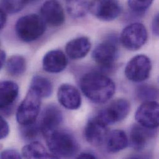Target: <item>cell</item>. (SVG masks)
<instances>
[{"mask_svg": "<svg viewBox=\"0 0 159 159\" xmlns=\"http://www.w3.org/2000/svg\"><path fill=\"white\" fill-rule=\"evenodd\" d=\"M80 86L85 97L95 103L108 101L113 96L116 89L112 80L98 72L85 75L80 80Z\"/></svg>", "mask_w": 159, "mask_h": 159, "instance_id": "1", "label": "cell"}, {"mask_svg": "<svg viewBox=\"0 0 159 159\" xmlns=\"http://www.w3.org/2000/svg\"><path fill=\"white\" fill-rule=\"evenodd\" d=\"M19 94V87L10 80L0 81V110L5 111L12 108Z\"/></svg>", "mask_w": 159, "mask_h": 159, "instance_id": "16", "label": "cell"}, {"mask_svg": "<svg viewBox=\"0 0 159 159\" xmlns=\"http://www.w3.org/2000/svg\"><path fill=\"white\" fill-rule=\"evenodd\" d=\"M154 129L147 128L140 125H134L131 129L129 135L131 147L138 151L143 150L149 139L153 137Z\"/></svg>", "mask_w": 159, "mask_h": 159, "instance_id": "17", "label": "cell"}, {"mask_svg": "<svg viewBox=\"0 0 159 159\" xmlns=\"http://www.w3.org/2000/svg\"><path fill=\"white\" fill-rule=\"evenodd\" d=\"M15 29L20 40L31 42L43 35L46 30V23L40 16L30 14L19 18L16 24Z\"/></svg>", "mask_w": 159, "mask_h": 159, "instance_id": "3", "label": "cell"}, {"mask_svg": "<svg viewBox=\"0 0 159 159\" xmlns=\"http://www.w3.org/2000/svg\"><path fill=\"white\" fill-rule=\"evenodd\" d=\"M66 9L73 18L84 17L89 11V2L87 0H66Z\"/></svg>", "mask_w": 159, "mask_h": 159, "instance_id": "22", "label": "cell"}, {"mask_svg": "<svg viewBox=\"0 0 159 159\" xmlns=\"http://www.w3.org/2000/svg\"><path fill=\"white\" fill-rule=\"evenodd\" d=\"M35 1H37V0H23L25 5H27V4H29V3H32V2H33Z\"/></svg>", "mask_w": 159, "mask_h": 159, "instance_id": "34", "label": "cell"}, {"mask_svg": "<svg viewBox=\"0 0 159 159\" xmlns=\"http://www.w3.org/2000/svg\"><path fill=\"white\" fill-rule=\"evenodd\" d=\"M40 16L45 23L53 27L61 25L65 20L64 9L57 0H48L42 6Z\"/></svg>", "mask_w": 159, "mask_h": 159, "instance_id": "13", "label": "cell"}, {"mask_svg": "<svg viewBox=\"0 0 159 159\" xmlns=\"http://www.w3.org/2000/svg\"><path fill=\"white\" fill-rule=\"evenodd\" d=\"M153 0H128V6L131 9L137 13L146 11L152 3Z\"/></svg>", "mask_w": 159, "mask_h": 159, "instance_id": "27", "label": "cell"}, {"mask_svg": "<svg viewBox=\"0 0 159 159\" xmlns=\"http://www.w3.org/2000/svg\"><path fill=\"white\" fill-rule=\"evenodd\" d=\"M6 20H7L6 13L3 10L0 9V30L4 27L6 23Z\"/></svg>", "mask_w": 159, "mask_h": 159, "instance_id": "30", "label": "cell"}, {"mask_svg": "<svg viewBox=\"0 0 159 159\" xmlns=\"http://www.w3.org/2000/svg\"><path fill=\"white\" fill-rule=\"evenodd\" d=\"M22 157L25 159H54L57 158L50 154L42 144L38 142H32L25 146L22 149Z\"/></svg>", "mask_w": 159, "mask_h": 159, "instance_id": "20", "label": "cell"}, {"mask_svg": "<svg viewBox=\"0 0 159 159\" xmlns=\"http://www.w3.org/2000/svg\"><path fill=\"white\" fill-rule=\"evenodd\" d=\"M60 103L68 110H77L82 103V98L80 91L75 86L64 84L61 85L57 93Z\"/></svg>", "mask_w": 159, "mask_h": 159, "instance_id": "14", "label": "cell"}, {"mask_svg": "<svg viewBox=\"0 0 159 159\" xmlns=\"http://www.w3.org/2000/svg\"><path fill=\"white\" fill-rule=\"evenodd\" d=\"M108 133V126L95 116L87 123L84 129V136L89 144L100 146L105 143Z\"/></svg>", "mask_w": 159, "mask_h": 159, "instance_id": "12", "label": "cell"}, {"mask_svg": "<svg viewBox=\"0 0 159 159\" xmlns=\"http://www.w3.org/2000/svg\"><path fill=\"white\" fill-rule=\"evenodd\" d=\"M137 95L141 100L150 101L157 98L158 92L156 89L152 86L144 85L140 86L138 89Z\"/></svg>", "mask_w": 159, "mask_h": 159, "instance_id": "26", "label": "cell"}, {"mask_svg": "<svg viewBox=\"0 0 159 159\" xmlns=\"http://www.w3.org/2000/svg\"><path fill=\"white\" fill-rule=\"evenodd\" d=\"M130 110L129 102L124 98L113 101L96 116L107 126L124 120Z\"/></svg>", "mask_w": 159, "mask_h": 159, "instance_id": "7", "label": "cell"}, {"mask_svg": "<svg viewBox=\"0 0 159 159\" xmlns=\"http://www.w3.org/2000/svg\"><path fill=\"white\" fill-rule=\"evenodd\" d=\"M39 124L36 121L27 125H21L20 132L22 138L27 141H32L35 139L40 132Z\"/></svg>", "mask_w": 159, "mask_h": 159, "instance_id": "24", "label": "cell"}, {"mask_svg": "<svg viewBox=\"0 0 159 159\" xmlns=\"http://www.w3.org/2000/svg\"><path fill=\"white\" fill-rule=\"evenodd\" d=\"M152 70L149 58L144 55L133 57L127 64L125 73L126 78L133 82H140L147 80Z\"/></svg>", "mask_w": 159, "mask_h": 159, "instance_id": "6", "label": "cell"}, {"mask_svg": "<svg viewBox=\"0 0 159 159\" xmlns=\"http://www.w3.org/2000/svg\"><path fill=\"white\" fill-rule=\"evenodd\" d=\"M77 159H96L97 157H95V156L94 154H93L91 152H82L77 157H76Z\"/></svg>", "mask_w": 159, "mask_h": 159, "instance_id": "32", "label": "cell"}, {"mask_svg": "<svg viewBox=\"0 0 159 159\" xmlns=\"http://www.w3.org/2000/svg\"><path fill=\"white\" fill-rule=\"evenodd\" d=\"M93 61L103 68H110L118 57V47L111 41L106 40L98 44L92 52Z\"/></svg>", "mask_w": 159, "mask_h": 159, "instance_id": "9", "label": "cell"}, {"mask_svg": "<svg viewBox=\"0 0 159 159\" xmlns=\"http://www.w3.org/2000/svg\"><path fill=\"white\" fill-rule=\"evenodd\" d=\"M45 138L52 154L57 158H71L78 154V143L70 133L57 129Z\"/></svg>", "mask_w": 159, "mask_h": 159, "instance_id": "2", "label": "cell"}, {"mask_svg": "<svg viewBox=\"0 0 159 159\" xmlns=\"http://www.w3.org/2000/svg\"><path fill=\"white\" fill-rule=\"evenodd\" d=\"M105 143L108 152L116 153L128 146V139L123 131L115 129L108 133Z\"/></svg>", "mask_w": 159, "mask_h": 159, "instance_id": "19", "label": "cell"}, {"mask_svg": "<svg viewBox=\"0 0 159 159\" xmlns=\"http://www.w3.org/2000/svg\"><path fill=\"white\" fill-rule=\"evenodd\" d=\"M63 121V115L60 108L55 105H49L44 108L39 123L40 131L45 137L58 129Z\"/></svg>", "mask_w": 159, "mask_h": 159, "instance_id": "11", "label": "cell"}, {"mask_svg": "<svg viewBox=\"0 0 159 159\" xmlns=\"http://www.w3.org/2000/svg\"><path fill=\"white\" fill-rule=\"evenodd\" d=\"M6 68L7 72L11 76H20L25 71V60L20 55H12L7 61Z\"/></svg>", "mask_w": 159, "mask_h": 159, "instance_id": "23", "label": "cell"}, {"mask_svg": "<svg viewBox=\"0 0 159 159\" xmlns=\"http://www.w3.org/2000/svg\"><path fill=\"white\" fill-rule=\"evenodd\" d=\"M53 89L51 81L42 76H34L30 82V89L34 91L40 98L51 96L53 93Z\"/></svg>", "mask_w": 159, "mask_h": 159, "instance_id": "21", "label": "cell"}, {"mask_svg": "<svg viewBox=\"0 0 159 159\" xmlns=\"http://www.w3.org/2000/svg\"><path fill=\"white\" fill-rule=\"evenodd\" d=\"M152 30L153 33L158 36L159 35V16L157 15L152 22Z\"/></svg>", "mask_w": 159, "mask_h": 159, "instance_id": "31", "label": "cell"}, {"mask_svg": "<svg viewBox=\"0 0 159 159\" xmlns=\"http://www.w3.org/2000/svg\"><path fill=\"white\" fill-rule=\"evenodd\" d=\"M148 40V32L141 23L135 22L126 27L122 31L120 40L128 50L136 51L140 49Z\"/></svg>", "mask_w": 159, "mask_h": 159, "instance_id": "5", "label": "cell"}, {"mask_svg": "<svg viewBox=\"0 0 159 159\" xmlns=\"http://www.w3.org/2000/svg\"><path fill=\"white\" fill-rule=\"evenodd\" d=\"M135 118L139 125L156 129L159 123V103L154 100L144 102L137 110Z\"/></svg>", "mask_w": 159, "mask_h": 159, "instance_id": "10", "label": "cell"}, {"mask_svg": "<svg viewBox=\"0 0 159 159\" xmlns=\"http://www.w3.org/2000/svg\"><path fill=\"white\" fill-rule=\"evenodd\" d=\"M6 58V53L3 50H0V70L2 68V66L5 63Z\"/></svg>", "mask_w": 159, "mask_h": 159, "instance_id": "33", "label": "cell"}, {"mask_svg": "<svg viewBox=\"0 0 159 159\" xmlns=\"http://www.w3.org/2000/svg\"><path fill=\"white\" fill-rule=\"evenodd\" d=\"M25 6L23 0H0V9L8 14L17 13Z\"/></svg>", "mask_w": 159, "mask_h": 159, "instance_id": "25", "label": "cell"}, {"mask_svg": "<svg viewBox=\"0 0 159 159\" xmlns=\"http://www.w3.org/2000/svg\"><path fill=\"white\" fill-rule=\"evenodd\" d=\"M22 156L14 149H6L0 153L1 159H20Z\"/></svg>", "mask_w": 159, "mask_h": 159, "instance_id": "28", "label": "cell"}, {"mask_svg": "<svg viewBox=\"0 0 159 159\" xmlns=\"http://www.w3.org/2000/svg\"><path fill=\"white\" fill-rule=\"evenodd\" d=\"M40 99L38 94L29 89L16 113L17 121L20 125L30 124L36 121L40 112Z\"/></svg>", "mask_w": 159, "mask_h": 159, "instance_id": "4", "label": "cell"}, {"mask_svg": "<svg viewBox=\"0 0 159 159\" xmlns=\"http://www.w3.org/2000/svg\"><path fill=\"white\" fill-rule=\"evenodd\" d=\"M43 70L50 73H58L63 71L68 65V59L61 50H53L45 54L43 58Z\"/></svg>", "mask_w": 159, "mask_h": 159, "instance_id": "15", "label": "cell"}, {"mask_svg": "<svg viewBox=\"0 0 159 159\" xmlns=\"http://www.w3.org/2000/svg\"><path fill=\"white\" fill-rule=\"evenodd\" d=\"M9 133V127L5 119L0 116V140L7 136Z\"/></svg>", "mask_w": 159, "mask_h": 159, "instance_id": "29", "label": "cell"}, {"mask_svg": "<svg viewBox=\"0 0 159 159\" xmlns=\"http://www.w3.org/2000/svg\"><path fill=\"white\" fill-rule=\"evenodd\" d=\"M89 11L100 20L111 21L120 15L121 7L118 0H92Z\"/></svg>", "mask_w": 159, "mask_h": 159, "instance_id": "8", "label": "cell"}, {"mask_svg": "<svg viewBox=\"0 0 159 159\" xmlns=\"http://www.w3.org/2000/svg\"><path fill=\"white\" fill-rule=\"evenodd\" d=\"M91 48L90 40L85 37H81L70 41L66 45L67 55L73 60H79L85 57Z\"/></svg>", "mask_w": 159, "mask_h": 159, "instance_id": "18", "label": "cell"}]
</instances>
